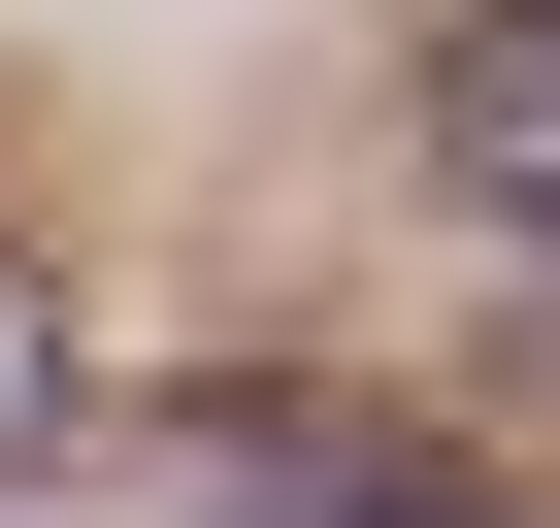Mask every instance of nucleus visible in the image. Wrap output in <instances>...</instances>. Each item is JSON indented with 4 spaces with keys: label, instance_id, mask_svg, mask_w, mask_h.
Returning a JSON list of instances; mask_svg holds the SVG:
<instances>
[{
    "label": "nucleus",
    "instance_id": "obj_1",
    "mask_svg": "<svg viewBox=\"0 0 560 528\" xmlns=\"http://www.w3.org/2000/svg\"><path fill=\"white\" fill-rule=\"evenodd\" d=\"M198 462H231V495H298V528H527L462 429H396V397H330V364H231V397H198Z\"/></svg>",
    "mask_w": 560,
    "mask_h": 528
},
{
    "label": "nucleus",
    "instance_id": "obj_2",
    "mask_svg": "<svg viewBox=\"0 0 560 528\" xmlns=\"http://www.w3.org/2000/svg\"><path fill=\"white\" fill-rule=\"evenodd\" d=\"M429 165H462V231L560 264V0H462L429 34Z\"/></svg>",
    "mask_w": 560,
    "mask_h": 528
},
{
    "label": "nucleus",
    "instance_id": "obj_3",
    "mask_svg": "<svg viewBox=\"0 0 560 528\" xmlns=\"http://www.w3.org/2000/svg\"><path fill=\"white\" fill-rule=\"evenodd\" d=\"M67 397H100V331H67V264L0 231V462H67Z\"/></svg>",
    "mask_w": 560,
    "mask_h": 528
}]
</instances>
